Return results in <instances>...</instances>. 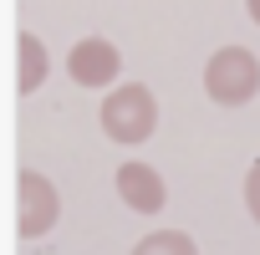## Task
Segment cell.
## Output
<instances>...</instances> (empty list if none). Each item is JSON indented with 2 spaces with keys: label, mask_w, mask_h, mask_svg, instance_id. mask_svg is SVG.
<instances>
[{
  "label": "cell",
  "mask_w": 260,
  "mask_h": 255,
  "mask_svg": "<svg viewBox=\"0 0 260 255\" xmlns=\"http://www.w3.org/2000/svg\"><path fill=\"white\" fill-rule=\"evenodd\" d=\"M102 133L112 143H148L153 128H158V97L143 82H122L102 97Z\"/></svg>",
  "instance_id": "1"
},
{
  "label": "cell",
  "mask_w": 260,
  "mask_h": 255,
  "mask_svg": "<svg viewBox=\"0 0 260 255\" xmlns=\"http://www.w3.org/2000/svg\"><path fill=\"white\" fill-rule=\"evenodd\" d=\"M204 92H209L219 107H245V102L260 92V61H255V51H245V46H219V51L204 61Z\"/></svg>",
  "instance_id": "2"
},
{
  "label": "cell",
  "mask_w": 260,
  "mask_h": 255,
  "mask_svg": "<svg viewBox=\"0 0 260 255\" xmlns=\"http://www.w3.org/2000/svg\"><path fill=\"white\" fill-rule=\"evenodd\" d=\"M61 214V199H56V184L36 169H21L16 179V235L21 240H41Z\"/></svg>",
  "instance_id": "3"
},
{
  "label": "cell",
  "mask_w": 260,
  "mask_h": 255,
  "mask_svg": "<svg viewBox=\"0 0 260 255\" xmlns=\"http://www.w3.org/2000/svg\"><path fill=\"white\" fill-rule=\"evenodd\" d=\"M122 72V51L107 41V36H82L72 51H67V77L77 87H112Z\"/></svg>",
  "instance_id": "4"
},
{
  "label": "cell",
  "mask_w": 260,
  "mask_h": 255,
  "mask_svg": "<svg viewBox=\"0 0 260 255\" xmlns=\"http://www.w3.org/2000/svg\"><path fill=\"white\" fill-rule=\"evenodd\" d=\"M117 199H122L127 209H138V214H158V209L169 204V189H164L158 169H148V164H122V169H117Z\"/></svg>",
  "instance_id": "5"
},
{
  "label": "cell",
  "mask_w": 260,
  "mask_h": 255,
  "mask_svg": "<svg viewBox=\"0 0 260 255\" xmlns=\"http://www.w3.org/2000/svg\"><path fill=\"white\" fill-rule=\"evenodd\" d=\"M46 72H51V56H46L41 36L21 31V36H16V92H21V97H31V92L46 82Z\"/></svg>",
  "instance_id": "6"
},
{
  "label": "cell",
  "mask_w": 260,
  "mask_h": 255,
  "mask_svg": "<svg viewBox=\"0 0 260 255\" xmlns=\"http://www.w3.org/2000/svg\"><path fill=\"white\" fill-rule=\"evenodd\" d=\"M133 255H199V245L184 230H153V235H143L133 245Z\"/></svg>",
  "instance_id": "7"
},
{
  "label": "cell",
  "mask_w": 260,
  "mask_h": 255,
  "mask_svg": "<svg viewBox=\"0 0 260 255\" xmlns=\"http://www.w3.org/2000/svg\"><path fill=\"white\" fill-rule=\"evenodd\" d=\"M245 209H250V219L260 225V158H255L250 174H245Z\"/></svg>",
  "instance_id": "8"
},
{
  "label": "cell",
  "mask_w": 260,
  "mask_h": 255,
  "mask_svg": "<svg viewBox=\"0 0 260 255\" xmlns=\"http://www.w3.org/2000/svg\"><path fill=\"white\" fill-rule=\"evenodd\" d=\"M245 6H250V21L260 26V0H245Z\"/></svg>",
  "instance_id": "9"
}]
</instances>
